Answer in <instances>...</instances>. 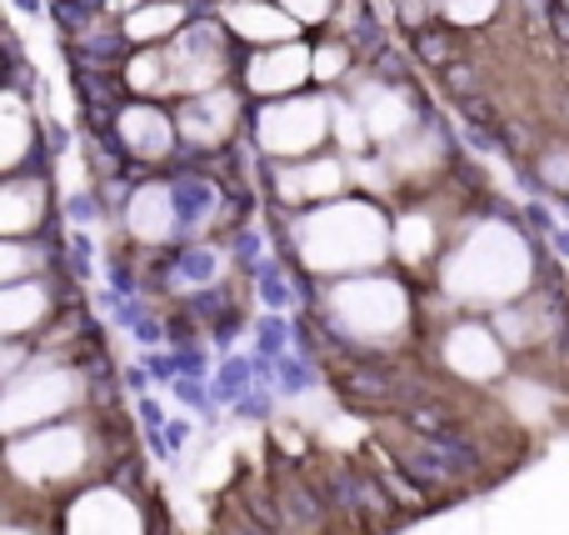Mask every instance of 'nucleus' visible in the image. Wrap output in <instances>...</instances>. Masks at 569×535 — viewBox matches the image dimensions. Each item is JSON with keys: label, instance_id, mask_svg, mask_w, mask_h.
<instances>
[{"label": "nucleus", "instance_id": "nucleus-2", "mask_svg": "<svg viewBox=\"0 0 569 535\" xmlns=\"http://www.w3.org/2000/svg\"><path fill=\"white\" fill-rule=\"evenodd\" d=\"M276 501L284 511V531H325V501L315 486H305V480H280Z\"/></svg>", "mask_w": 569, "mask_h": 535}, {"label": "nucleus", "instance_id": "nucleus-5", "mask_svg": "<svg viewBox=\"0 0 569 535\" xmlns=\"http://www.w3.org/2000/svg\"><path fill=\"white\" fill-rule=\"evenodd\" d=\"M415 50H420V60H430V66H440V70L455 66V60H450V50H455L450 46V30H435V26L420 30V36H415Z\"/></svg>", "mask_w": 569, "mask_h": 535}, {"label": "nucleus", "instance_id": "nucleus-10", "mask_svg": "<svg viewBox=\"0 0 569 535\" xmlns=\"http://www.w3.org/2000/svg\"><path fill=\"white\" fill-rule=\"evenodd\" d=\"M220 535H270V531H260L256 521H226V526H220Z\"/></svg>", "mask_w": 569, "mask_h": 535}, {"label": "nucleus", "instance_id": "nucleus-3", "mask_svg": "<svg viewBox=\"0 0 569 535\" xmlns=\"http://www.w3.org/2000/svg\"><path fill=\"white\" fill-rule=\"evenodd\" d=\"M405 426H410L415 436H425V440H440V436H450V430H460L450 410L435 406V400H420V406L405 410Z\"/></svg>", "mask_w": 569, "mask_h": 535}, {"label": "nucleus", "instance_id": "nucleus-4", "mask_svg": "<svg viewBox=\"0 0 569 535\" xmlns=\"http://www.w3.org/2000/svg\"><path fill=\"white\" fill-rule=\"evenodd\" d=\"M345 390L360 400H390L395 390H400V380L390 376V370H375V366H355L350 376H345Z\"/></svg>", "mask_w": 569, "mask_h": 535}, {"label": "nucleus", "instance_id": "nucleus-7", "mask_svg": "<svg viewBox=\"0 0 569 535\" xmlns=\"http://www.w3.org/2000/svg\"><path fill=\"white\" fill-rule=\"evenodd\" d=\"M440 76H445V86H450L460 100H465V96H475V70H470V66H445Z\"/></svg>", "mask_w": 569, "mask_h": 535}, {"label": "nucleus", "instance_id": "nucleus-9", "mask_svg": "<svg viewBox=\"0 0 569 535\" xmlns=\"http://www.w3.org/2000/svg\"><path fill=\"white\" fill-rule=\"evenodd\" d=\"M550 30H555V40H560V46H569V0H560V6L550 10Z\"/></svg>", "mask_w": 569, "mask_h": 535}, {"label": "nucleus", "instance_id": "nucleus-1", "mask_svg": "<svg viewBox=\"0 0 569 535\" xmlns=\"http://www.w3.org/2000/svg\"><path fill=\"white\" fill-rule=\"evenodd\" d=\"M395 460H400V470L415 480V486H425V491H440V486H460V470L450 466V456H445L435 440H425V436H415V440H405V446H395Z\"/></svg>", "mask_w": 569, "mask_h": 535}, {"label": "nucleus", "instance_id": "nucleus-8", "mask_svg": "<svg viewBox=\"0 0 569 535\" xmlns=\"http://www.w3.org/2000/svg\"><path fill=\"white\" fill-rule=\"evenodd\" d=\"M56 16H60V26H66V30H80V26H86L90 10H86V6H70V0H60Z\"/></svg>", "mask_w": 569, "mask_h": 535}, {"label": "nucleus", "instance_id": "nucleus-6", "mask_svg": "<svg viewBox=\"0 0 569 535\" xmlns=\"http://www.w3.org/2000/svg\"><path fill=\"white\" fill-rule=\"evenodd\" d=\"M460 110L470 116V126H480V130H500V116H495V106L485 96H465L460 100Z\"/></svg>", "mask_w": 569, "mask_h": 535}]
</instances>
